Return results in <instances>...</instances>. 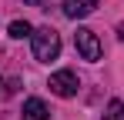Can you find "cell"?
I'll use <instances>...</instances> for the list:
<instances>
[{"label":"cell","mask_w":124,"mask_h":120,"mask_svg":"<svg viewBox=\"0 0 124 120\" xmlns=\"http://www.w3.org/2000/svg\"><path fill=\"white\" fill-rule=\"evenodd\" d=\"M34 57L40 60V63H50V60L61 57V33L54 30V27H40V30H34Z\"/></svg>","instance_id":"cell-1"},{"label":"cell","mask_w":124,"mask_h":120,"mask_svg":"<svg viewBox=\"0 0 124 120\" xmlns=\"http://www.w3.org/2000/svg\"><path fill=\"white\" fill-rule=\"evenodd\" d=\"M74 43H77V53H81L87 63H97L104 53L101 40H97V33L91 30V27H77V33H74Z\"/></svg>","instance_id":"cell-2"},{"label":"cell","mask_w":124,"mask_h":120,"mask_svg":"<svg viewBox=\"0 0 124 120\" xmlns=\"http://www.w3.org/2000/svg\"><path fill=\"white\" fill-rule=\"evenodd\" d=\"M77 87H81V80H77L74 70H57V73L50 77V90H54L57 97H74Z\"/></svg>","instance_id":"cell-3"},{"label":"cell","mask_w":124,"mask_h":120,"mask_svg":"<svg viewBox=\"0 0 124 120\" xmlns=\"http://www.w3.org/2000/svg\"><path fill=\"white\" fill-rule=\"evenodd\" d=\"M61 7H64V17H70V20H81V17H87V13H94L97 0H64Z\"/></svg>","instance_id":"cell-4"},{"label":"cell","mask_w":124,"mask_h":120,"mask_svg":"<svg viewBox=\"0 0 124 120\" xmlns=\"http://www.w3.org/2000/svg\"><path fill=\"white\" fill-rule=\"evenodd\" d=\"M50 117V110H47V103L40 97H27L23 100V120H47Z\"/></svg>","instance_id":"cell-5"},{"label":"cell","mask_w":124,"mask_h":120,"mask_svg":"<svg viewBox=\"0 0 124 120\" xmlns=\"http://www.w3.org/2000/svg\"><path fill=\"white\" fill-rule=\"evenodd\" d=\"M10 37H14V40H23V37H34V27H30L27 20H14V23H10Z\"/></svg>","instance_id":"cell-6"},{"label":"cell","mask_w":124,"mask_h":120,"mask_svg":"<svg viewBox=\"0 0 124 120\" xmlns=\"http://www.w3.org/2000/svg\"><path fill=\"white\" fill-rule=\"evenodd\" d=\"M104 120H124V103L117 97L107 103V110H104Z\"/></svg>","instance_id":"cell-7"},{"label":"cell","mask_w":124,"mask_h":120,"mask_svg":"<svg viewBox=\"0 0 124 120\" xmlns=\"http://www.w3.org/2000/svg\"><path fill=\"white\" fill-rule=\"evenodd\" d=\"M23 3H27V7H44L47 0H23Z\"/></svg>","instance_id":"cell-8"}]
</instances>
